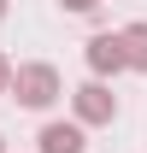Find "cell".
I'll use <instances>...</instances> for the list:
<instances>
[{
    "label": "cell",
    "instance_id": "6da1fadb",
    "mask_svg": "<svg viewBox=\"0 0 147 153\" xmlns=\"http://www.w3.org/2000/svg\"><path fill=\"white\" fill-rule=\"evenodd\" d=\"M59 94H65V82H59V71L47 65V59H30V65L12 71V100L30 106V112H47Z\"/></svg>",
    "mask_w": 147,
    "mask_h": 153
},
{
    "label": "cell",
    "instance_id": "7a4b0ae2",
    "mask_svg": "<svg viewBox=\"0 0 147 153\" xmlns=\"http://www.w3.org/2000/svg\"><path fill=\"white\" fill-rule=\"evenodd\" d=\"M71 112H76V124H82V130H94V124H112V118H118V94H112L100 76H88V82L71 94Z\"/></svg>",
    "mask_w": 147,
    "mask_h": 153
},
{
    "label": "cell",
    "instance_id": "3957f363",
    "mask_svg": "<svg viewBox=\"0 0 147 153\" xmlns=\"http://www.w3.org/2000/svg\"><path fill=\"white\" fill-rule=\"evenodd\" d=\"M88 71L106 82V76L129 71V59H124V36L118 30H100V36H88Z\"/></svg>",
    "mask_w": 147,
    "mask_h": 153
},
{
    "label": "cell",
    "instance_id": "277c9868",
    "mask_svg": "<svg viewBox=\"0 0 147 153\" xmlns=\"http://www.w3.org/2000/svg\"><path fill=\"white\" fill-rule=\"evenodd\" d=\"M36 153H88V130H82V124H41V135H36Z\"/></svg>",
    "mask_w": 147,
    "mask_h": 153
},
{
    "label": "cell",
    "instance_id": "5b68a950",
    "mask_svg": "<svg viewBox=\"0 0 147 153\" xmlns=\"http://www.w3.org/2000/svg\"><path fill=\"white\" fill-rule=\"evenodd\" d=\"M118 36H124V59H129V71H141V76H147V18L124 24Z\"/></svg>",
    "mask_w": 147,
    "mask_h": 153
},
{
    "label": "cell",
    "instance_id": "8992f818",
    "mask_svg": "<svg viewBox=\"0 0 147 153\" xmlns=\"http://www.w3.org/2000/svg\"><path fill=\"white\" fill-rule=\"evenodd\" d=\"M65 12H76V18H88V12H100V0H59Z\"/></svg>",
    "mask_w": 147,
    "mask_h": 153
},
{
    "label": "cell",
    "instance_id": "52a82bcc",
    "mask_svg": "<svg viewBox=\"0 0 147 153\" xmlns=\"http://www.w3.org/2000/svg\"><path fill=\"white\" fill-rule=\"evenodd\" d=\"M12 71H18V65H12V59L0 53V94H12Z\"/></svg>",
    "mask_w": 147,
    "mask_h": 153
},
{
    "label": "cell",
    "instance_id": "ba28073f",
    "mask_svg": "<svg viewBox=\"0 0 147 153\" xmlns=\"http://www.w3.org/2000/svg\"><path fill=\"white\" fill-rule=\"evenodd\" d=\"M0 18H6V0H0Z\"/></svg>",
    "mask_w": 147,
    "mask_h": 153
},
{
    "label": "cell",
    "instance_id": "9c48e42d",
    "mask_svg": "<svg viewBox=\"0 0 147 153\" xmlns=\"http://www.w3.org/2000/svg\"><path fill=\"white\" fill-rule=\"evenodd\" d=\"M0 153H6V141H0Z\"/></svg>",
    "mask_w": 147,
    "mask_h": 153
}]
</instances>
